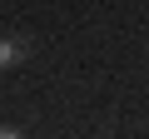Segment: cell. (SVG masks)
<instances>
[{
	"label": "cell",
	"mask_w": 149,
	"mask_h": 139,
	"mask_svg": "<svg viewBox=\"0 0 149 139\" xmlns=\"http://www.w3.org/2000/svg\"><path fill=\"white\" fill-rule=\"evenodd\" d=\"M25 60H30V40L25 35H5V40H0V70H15Z\"/></svg>",
	"instance_id": "1"
},
{
	"label": "cell",
	"mask_w": 149,
	"mask_h": 139,
	"mask_svg": "<svg viewBox=\"0 0 149 139\" xmlns=\"http://www.w3.org/2000/svg\"><path fill=\"white\" fill-rule=\"evenodd\" d=\"M0 139H25V134H20L15 124H0Z\"/></svg>",
	"instance_id": "2"
}]
</instances>
